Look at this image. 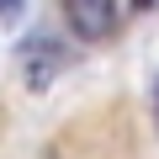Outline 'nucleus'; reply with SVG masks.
<instances>
[{"instance_id":"f03ea898","label":"nucleus","mask_w":159,"mask_h":159,"mask_svg":"<svg viewBox=\"0 0 159 159\" xmlns=\"http://www.w3.org/2000/svg\"><path fill=\"white\" fill-rule=\"evenodd\" d=\"M27 53L37 58V64H32V85H48V74H53V48H48V43H32Z\"/></svg>"},{"instance_id":"f257e3e1","label":"nucleus","mask_w":159,"mask_h":159,"mask_svg":"<svg viewBox=\"0 0 159 159\" xmlns=\"http://www.w3.org/2000/svg\"><path fill=\"white\" fill-rule=\"evenodd\" d=\"M64 11H69L74 37H85V43H101L117 27V0H64Z\"/></svg>"},{"instance_id":"7ed1b4c3","label":"nucleus","mask_w":159,"mask_h":159,"mask_svg":"<svg viewBox=\"0 0 159 159\" xmlns=\"http://www.w3.org/2000/svg\"><path fill=\"white\" fill-rule=\"evenodd\" d=\"M21 16V0H0V21H16Z\"/></svg>"},{"instance_id":"20e7f679","label":"nucleus","mask_w":159,"mask_h":159,"mask_svg":"<svg viewBox=\"0 0 159 159\" xmlns=\"http://www.w3.org/2000/svg\"><path fill=\"white\" fill-rule=\"evenodd\" d=\"M133 6H138V11H143V6H148V0H133Z\"/></svg>"}]
</instances>
